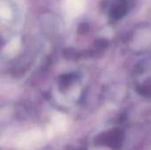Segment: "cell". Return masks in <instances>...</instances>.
<instances>
[{"label":"cell","mask_w":151,"mask_h":150,"mask_svg":"<svg viewBox=\"0 0 151 150\" xmlns=\"http://www.w3.org/2000/svg\"><path fill=\"white\" fill-rule=\"evenodd\" d=\"M66 7L69 14L75 16L82 11L83 2L82 0H66Z\"/></svg>","instance_id":"obj_1"}]
</instances>
